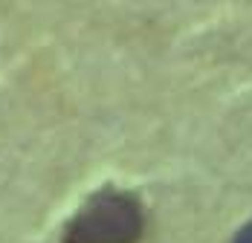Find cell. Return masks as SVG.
<instances>
[{"instance_id": "1", "label": "cell", "mask_w": 252, "mask_h": 243, "mask_svg": "<svg viewBox=\"0 0 252 243\" xmlns=\"http://www.w3.org/2000/svg\"><path fill=\"white\" fill-rule=\"evenodd\" d=\"M145 212L133 194L104 188L93 194L67 223L61 243H139Z\"/></svg>"}, {"instance_id": "2", "label": "cell", "mask_w": 252, "mask_h": 243, "mask_svg": "<svg viewBox=\"0 0 252 243\" xmlns=\"http://www.w3.org/2000/svg\"><path fill=\"white\" fill-rule=\"evenodd\" d=\"M232 243H252V220H250V223H244V226L235 232Z\"/></svg>"}]
</instances>
